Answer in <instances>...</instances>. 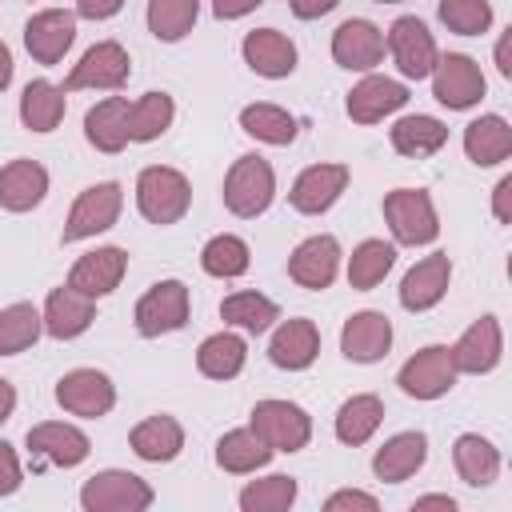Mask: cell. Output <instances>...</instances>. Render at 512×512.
Wrapping results in <instances>:
<instances>
[{
    "label": "cell",
    "mask_w": 512,
    "mask_h": 512,
    "mask_svg": "<svg viewBox=\"0 0 512 512\" xmlns=\"http://www.w3.org/2000/svg\"><path fill=\"white\" fill-rule=\"evenodd\" d=\"M136 204H140L144 220H152V224H176L188 212V204H192V188H188V180L176 168L156 164V168H144L140 172V180H136Z\"/></svg>",
    "instance_id": "6da1fadb"
},
{
    "label": "cell",
    "mask_w": 512,
    "mask_h": 512,
    "mask_svg": "<svg viewBox=\"0 0 512 512\" xmlns=\"http://www.w3.org/2000/svg\"><path fill=\"white\" fill-rule=\"evenodd\" d=\"M276 176L264 156H240L224 176V204L232 216H260L272 204Z\"/></svg>",
    "instance_id": "7a4b0ae2"
},
{
    "label": "cell",
    "mask_w": 512,
    "mask_h": 512,
    "mask_svg": "<svg viewBox=\"0 0 512 512\" xmlns=\"http://www.w3.org/2000/svg\"><path fill=\"white\" fill-rule=\"evenodd\" d=\"M384 216L392 224V236L400 244H432L440 224H436V208L428 200V192L420 188H396L384 196Z\"/></svg>",
    "instance_id": "3957f363"
},
{
    "label": "cell",
    "mask_w": 512,
    "mask_h": 512,
    "mask_svg": "<svg viewBox=\"0 0 512 512\" xmlns=\"http://www.w3.org/2000/svg\"><path fill=\"white\" fill-rule=\"evenodd\" d=\"M252 432L272 448V452H300L312 436V420L304 408L288 400H260L252 408Z\"/></svg>",
    "instance_id": "277c9868"
},
{
    "label": "cell",
    "mask_w": 512,
    "mask_h": 512,
    "mask_svg": "<svg viewBox=\"0 0 512 512\" xmlns=\"http://www.w3.org/2000/svg\"><path fill=\"white\" fill-rule=\"evenodd\" d=\"M120 204H124V192L116 180H104V184H92L76 196L72 212H68V224H64V244L72 240H84V236H96L104 228L116 224L120 216Z\"/></svg>",
    "instance_id": "5b68a950"
},
{
    "label": "cell",
    "mask_w": 512,
    "mask_h": 512,
    "mask_svg": "<svg viewBox=\"0 0 512 512\" xmlns=\"http://www.w3.org/2000/svg\"><path fill=\"white\" fill-rule=\"evenodd\" d=\"M88 512H140L152 504V488L132 472H100L80 488Z\"/></svg>",
    "instance_id": "8992f818"
},
{
    "label": "cell",
    "mask_w": 512,
    "mask_h": 512,
    "mask_svg": "<svg viewBox=\"0 0 512 512\" xmlns=\"http://www.w3.org/2000/svg\"><path fill=\"white\" fill-rule=\"evenodd\" d=\"M188 324V288L180 280H160L152 284L140 304H136V328L140 336H160V332H176Z\"/></svg>",
    "instance_id": "52a82bcc"
},
{
    "label": "cell",
    "mask_w": 512,
    "mask_h": 512,
    "mask_svg": "<svg viewBox=\"0 0 512 512\" xmlns=\"http://www.w3.org/2000/svg\"><path fill=\"white\" fill-rule=\"evenodd\" d=\"M408 396L416 400H436L444 396L452 384H456V364H452V352L444 344H428L420 348L404 368H400V380H396Z\"/></svg>",
    "instance_id": "ba28073f"
},
{
    "label": "cell",
    "mask_w": 512,
    "mask_h": 512,
    "mask_svg": "<svg viewBox=\"0 0 512 512\" xmlns=\"http://www.w3.org/2000/svg\"><path fill=\"white\" fill-rule=\"evenodd\" d=\"M132 64H128V52L116 44V40H104V44H92L80 64L68 72L64 88L76 92V88H120L128 80Z\"/></svg>",
    "instance_id": "9c48e42d"
},
{
    "label": "cell",
    "mask_w": 512,
    "mask_h": 512,
    "mask_svg": "<svg viewBox=\"0 0 512 512\" xmlns=\"http://www.w3.org/2000/svg\"><path fill=\"white\" fill-rule=\"evenodd\" d=\"M56 400H60V408H68V412L96 420V416H104V412L116 404V388H112V380H108L104 372H96V368H76V372L60 376Z\"/></svg>",
    "instance_id": "30bf717a"
},
{
    "label": "cell",
    "mask_w": 512,
    "mask_h": 512,
    "mask_svg": "<svg viewBox=\"0 0 512 512\" xmlns=\"http://www.w3.org/2000/svg\"><path fill=\"white\" fill-rule=\"evenodd\" d=\"M432 92L448 108H472L484 96V76H480L476 60H468L460 52H448L432 68Z\"/></svg>",
    "instance_id": "8fae6325"
},
{
    "label": "cell",
    "mask_w": 512,
    "mask_h": 512,
    "mask_svg": "<svg viewBox=\"0 0 512 512\" xmlns=\"http://www.w3.org/2000/svg\"><path fill=\"white\" fill-rule=\"evenodd\" d=\"M388 48L396 56V68L412 80L428 76L436 68V44H432V32L416 20V16H400L388 32Z\"/></svg>",
    "instance_id": "7c38bea8"
},
{
    "label": "cell",
    "mask_w": 512,
    "mask_h": 512,
    "mask_svg": "<svg viewBox=\"0 0 512 512\" xmlns=\"http://www.w3.org/2000/svg\"><path fill=\"white\" fill-rule=\"evenodd\" d=\"M344 184H348V168L344 164H312V168H304L296 176L288 200H292L296 212L320 216V212H328L336 204V196L344 192Z\"/></svg>",
    "instance_id": "4fadbf2b"
},
{
    "label": "cell",
    "mask_w": 512,
    "mask_h": 512,
    "mask_svg": "<svg viewBox=\"0 0 512 512\" xmlns=\"http://www.w3.org/2000/svg\"><path fill=\"white\" fill-rule=\"evenodd\" d=\"M72 36H76V16L72 12H60V8L36 12L28 20V28H24V44H28L32 60H40V64H56L68 52Z\"/></svg>",
    "instance_id": "5bb4252c"
},
{
    "label": "cell",
    "mask_w": 512,
    "mask_h": 512,
    "mask_svg": "<svg viewBox=\"0 0 512 512\" xmlns=\"http://www.w3.org/2000/svg\"><path fill=\"white\" fill-rule=\"evenodd\" d=\"M332 56H336V64L348 68V72H364V68L380 64V56H384V36H380V28L368 24V20H344V24L336 28V36H332Z\"/></svg>",
    "instance_id": "9a60e30c"
},
{
    "label": "cell",
    "mask_w": 512,
    "mask_h": 512,
    "mask_svg": "<svg viewBox=\"0 0 512 512\" xmlns=\"http://www.w3.org/2000/svg\"><path fill=\"white\" fill-rule=\"evenodd\" d=\"M336 264H340V244H336L332 236H308V240L292 252V260H288V276H292L300 288L320 292V288L332 284Z\"/></svg>",
    "instance_id": "2e32d148"
},
{
    "label": "cell",
    "mask_w": 512,
    "mask_h": 512,
    "mask_svg": "<svg viewBox=\"0 0 512 512\" xmlns=\"http://www.w3.org/2000/svg\"><path fill=\"white\" fill-rule=\"evenodd\" d=\"M448 276H452V264L444 252L436 256H424L416 268H408V276L400 280V304L408 312H424L432 304H440V296L448 292Z\"/></svg>",
    "instance_id": "e0dca14e"
},
{
    "label": "cell",
    "mask_w": 512,
    "mask_h": 512,
    "mask_svg": "<svg viewBox=\"0 0 512 512\" xmlns=\"http://www.w3.org/2000/svg\"><path fill=\"white\" fill-rule=\"evenodd\" d=\"M388 344H392V324H388L384 312H356V316L344 324V332H340V348H344V356L356 360V364L380 360V356L388 352Z\"/></svg>",
    "instance_id": "ac0fdd59"
},
{
    "label": "cell",
    "mask_w": 512,
    "mask_h": 512,
    "mask_svg": "<svg viewBox=\"0 0 512 512\" xmlns=\"http://www.w3.org/2000/svg\"><path fill=\"white\" fill-rule=\"evenodd\" d=\"M28 448H32V456H40V460H48V464L76 468V464L88 456V436H84L80 428H72V424L48 420V424L28 428Z\"/></svg>",
    "instance_id": "d6986e66"
},
{
    "label": "cell",
    "mask_w": 512,
    "mask_h": 512,
    "mask_svg": "<svg viewBox=\"0 0 512 512\" xmlns=\"http://www.w3.org/2000/svg\"><path fill=\"white\" fill-rule=\"evenodd\" d=\"M244 60H248L252 72H260L268 80H280L296 68V44L276 28H256V32L244 36Z\"/></svg>",
    "instance_id": "ffe728a7"
},
{
    "label": "cell",
    "mask_w": 512,
    "mask_h": 512,
    "mask_svg": "<svg viewBox=\"0 0 512 512\" xmlns=\"http://www.w3.org/2000/svg\"><path fill=\"white\" fill-rule=\"evenodd\" d=\"M404 100H408V88H404L400 80L368 76V80H360V84L348 92V116H352L356 124H376V120H384L388 112H396Z\"/></svg>",
    "instance_id": "44dd1931"
},
{
    "label": "cell",
    "mask_w": 512,
    "mask_h": 512,
    "mask_svg": "<svg viewBox=\"0 0 512 512\" xmlns=\"http://www.w3.org/2000/svg\"><path fill=\"white\" fill-rule=\"evenodd\" d=\"M452 352V364H456V372H492L496 368V360H500V324H496V316H480L460 340H456V348H448Z\"/></svg>",
    "instance_id": "7402d4cb"
},
{
    "label": "cell",
    "mask_w": 512,
    "mask_h": 512,
    "mask_svg": "<svg viewBox=\"0 0 512 512\" xmlns=\"http://www.w3.org/2000/svg\"><path fill=\"white\" fill-rule=\"evenodd\" d=\"M44 192H48V172L36 160H12L0 168V208L28 212L44 200Z\"/></svg>",
    "instance_id": "603a6c76"
},
{
    "label": "cell",
    "mask_w": 512,
    "mask_h": 512,
    "mask_svg": "<svg viewBox=\"0 0 512 512\" xmlns=\"http://www.w3.org/2000/svg\"><path fill=\"white\" fill-rule=\"evenodd\" d=\"M124 268H128V256L120 248H96V252H88V256L76 260L68 284L76 292H84V296H108L120 284Z\"/></svg>",
    "instance_id": "cb8c5ba5"
},
{
    "label": "cell",
    "mask_w": 512,
    "mask_h": 512,
    "mask_svg": "<svg viewBox=\"0 0 512 512\" xmlns=\"http://www.w3.org/2000/svg\"><path fill=\"white\" fill-rule=\"evenodd\" d=\"M92 316H96L92 296H84V292H76L68 284V288H56L48 296V304H44V332L56 336V340H72V336H80L92 324Z\"/></svg>",
    "instance_id": "d4e9b609"
},
{
    "label": "cell",
    "mask_w": 512,
    "mask_h": 512,
    "mask_svg": "<svg viewBox=\"0 0 512 512\" xmlns=\"http://www.w3.org/2000/svg\"><path fill=\"white\" fill-rule=\"evenodd\" d=\"M316 352H320V332H316L312 320H284V324L276 328L272 344H268L272 364H276V368H288V372L308 368V364L316 360Z\"/></svg>",
    "instance_id": "484cf974"
},
{
    "label": "cell",
    "mask_w": 512,
    "mask_h": 512,
    "mask_svg": "<svg viewBox=\"0 0 512 512\" xmlns=\"http://www.w3.org/2000/svg\"><path fill=\"white\" fill-rule=\"evenodd\" d=\"M128 108L132 104L124 96H108L96 108H88V116H84L88 144L100 148V152H120L128 144Z\"/></svg>",
    "instance_id": "4316f807"
},
{
    "label": "cell",
    "mask_w": 512,
    "mask_h": 512,
    "mask_svg": "<svg viewBox=\"0 0 512 512\" xmlns=\"http://www.w3.org/2000/svg\"><path fill=\"white\" fill-rule=\"evenodd\" d=\"M424 456H428L424 432H400V436H392V440L372 456V472H376L380 480H388V484H400V480H408V476L424 464Z\"/></svg>",
    "instance_id": "83f0119b"
},
{
    "label": "cell",
    "mask_w": 512,
    "mask_h": 512,
    "mask_svg": "<svg viewBox=\"0 0 512 512\" xmlns=\"http://www.w3.org/2000/svg\"><path fill=\"white\" fill-rule=\"evenodd\" d=\"M464 152L472 164L488 168V164H500L508 160L512 152V128L500 120V116H480L464 128Z\"/></svg>",
    "instance_id": "f1b7e54d"
},
{
    "label": "cell",
    "mask_w": 512,
    "mask_h": 512,
    "mask_svg": "<svg viewBox=\"0 0 512 512\" xmlns=\"http://www.w3.org/2000/svg\"><path fill=\"white\" fill-rule=\"evenodd\" d=\"M132 452L140 456V460H152V464H160V460H172L180 448H184V428L172 420V416H148V420H140L136 428H132Z\"/></svg>",
    "instance_id": "f546056e"
},
{
    "label": "cell",
    "mask_w": 512,
    "mask_h": 512,
    "mask_svg": "<svg viewBox=\"0 0 512 512\" xmlns=\"http://www.w3.org/2000/svg\"><path fill=\"white\" fill-rule=\"evenodd\" d=\"M452 460H456L460 480H464V484H472V488L492 484V480H496V472H500V452H496L484 436H476V432H468V436H460V440H456Z\"/></svg>",
    "instance_id": "4dcf8cb0"
},
{
    "label": "cell",
    "mask_w": 512,
    "mask_h": 512,
    "mask_svg": "<svg viewBox=\"0 0 512 512\" xmlns=\"http://www.w3.org/2000/svg\"><path fill=\"white\" fill-rule=\"evenodd\" d=\"M20 120L32 132H52L64 120V88H56L48 80H32L20 96Z\"/></svg>",
    "instance_id": "1f68e13d"
},
{
    "label": "cell",
    "mask_w": 512,
    "mask_h": 512,
    "mask_svg": "<svg viewBox=\"0 0 512 512\" xmlns=\"http://www.w3.org/2000/svg\"><path fill=\"white\" fill-rule=\"evenodd\" d=\"M448 128L436 116H404L392 124V148L400 156H432L436 148H444Z\"/></svg>",
    "instance_id": "d6a6232c"
},
{
    "label": "cell",
    "mask_w": 512,
    "mask_h": 512,
    "mask_svg": "<svg viewBox=\"0 0 512 512\" xmlns=\"http://www.w3.org/2000/svg\"><path fill=\"white\" fill-rule=\"evenodd\" d=\"M268 456H272V448L252 428H236V432L220 436V444H216V464L224 472H256L268 464Z\"/></svg>",
    "instance_id": "836d02e7"
},
{
    "label": "cell",
    "mask_w": 512,
    "mask_h": 512,
    "mask_svg": "<svg viewBox=\"0 0 512 512\" xmlns=\"http://www.w3.org/2000/svg\"><path fill=\"white\" fill-rule=\"evenodd\" d=\"M244 340L236 336V332H216V336H208L204 344H200V352H196V364H200V372L204 376H212V380H232L240 368H244Z\"/></svg>",
    "instance_id": "e575fe53"
},
{
    "label": "cell",
    "mask_w": 512,
    "mask_h": 512,
    "mask_svg": "<svg viewBox=\"0 0 512 512\" xmlns=\"http://www.w3.org/2000/svg\"><path fill=\"white\" fill-rule=\"evenodd\" d=\"M380 420H384V404H380V396H352V400H344V408H340V416H336V436L344 440V444H364L376 428H380Z\"/></svg>",
    "instance_id": "d590c367"
},
{
    "label": "cell",
    "mask_w": 512,
    "mask_h": 512,
    "mask_svg": "<svg viewBox=\"0 0 512 512\" xmlns=\"http://www.w3.org/2000/svg\"><path fill=\"white\" fill-rule=\"evenodd\" d=\"M240 128L264 144H292L296 140V120L276 104H248L240 112Z\"/></svg>",
    "instance_id": "8d00e7d4"
},
{
    "label": "cell",
    "mask_w": 512,
    "mask_h": 512,
    "mask_svg": "<svg viewBox=\"0 0 512 512\" xmlns=\"http://www.w3.org/2000/svg\"><path fill=\"white\" fill-rule=\"evenodd\" d=\"M200 0H148V28L156 40H180L192 32Z\"/></svg>",
    "instance_id": "74e56055"
},
{
    "label": "cell",
    "mask_w": 512,
    "mask_h": 512,
    "mask_svg": "<svg viewBox=\"0 0 512 512\" xmlns=\"http://www.w3.org/2000/svg\"><path fill=\"white\" fill-rule=\"evenodd\" d=\"M172 96L168 92H148L128 108V140H156L172 124Z\"/></svg>",
    "instance_id": "f35d334b"
},
{
    "label": "cell",
    "mask_w": 512,
    "mask_h": 512,
    "mask_svg": "<svg viewBox=\"0 0 512 512\" xmlns=\"http://www.w3.org/2000/svg\"><path fill=\"white\" fill-rule=\"evenodd\" d=\"M392 260H396L392 244H384V240H364V244L352 252V260H348V284L360 288V292L376 288V284L388 276Z\"/></svg>",
    "instance_id": "ab89813d"
},
{
    "label": "cell",
    "mask_w": 512,
    "mask_h": 512,
    "mask_svg": "<svg viewBox=\"0 0 512 512\" xmlns=\"http://www.w3.org/2000/svg\"><path fill=\"white\" fill-rule=\"evenodd\" d=\"M44 328V316L32 308V304H12L0 312V356H16L24 352L28 344H36Z\"/></svg>",
    "instance_id": "60d3db41"
},
{
    "label": "cell",
    "mask_w": 512,
    "mask_h": 512,
    "mask_svg": "<svg viewBox=\"0 0 512 512\" xmlns=\"http://www.w3.org/2000/svg\"><path fill=\"white\" fill-rule=\"evenodd\" d=\"M200 264H204L208 276L232 280V276L248 272V244L240 236H212L200 252Z\"/></svg>",
    "instance_id": "b9f144b4"
},
{
    "label": "cell",
    "mask_w": 512,
    "mask_h": 512,
    "mask_svg": "<svg viewBox=\"0 0 512 512\" xmlns=\"http://www.w3.org/2000/svg\"><path fill=\"white\" fill-rule=\"evenodd\" d=\"M220 316H224L228 324H236V328L264 332L280 312H276V304H272L268 296H260V292H236V296H228V300L220 304Z\"/></svg>",
    "instance_id": "7bdbcfd3"
},
{
    "label": "cell",
    "mask_w": 512,
    "mask_h": 512,
    "mask_svg": "<svg viewBox=\"0 0 512 512\" xmlns=\"http://www.w3.org/2000/svg\"><path fill=\"white\" fill-rule=\"evenodd\" d=\"M292 500H296V480L292 476H268V480H256L240 492L244 512H284Z\"/></svg>",
    "instance_id": "ee69618b"
},
{
    "label": "cell",
    "mask_w": 512,
    "mask_h": 512,
    "mask_svg": "<svg viewBox=\"0 0 512 512\" xmlns=\"http://www.w3.org/2000/svg\"><path fill=\"white\" fill-rule=\"evenodd\" d=\"M440 20L460 36H480L492 24L488 0H440Z\"/></svg>",
    "instance_id": "f6af8a7d"
},
{
    "label": "cell",
    "mask_w": 512,
    "mask_h": 512,
    "mask_svg": "<svg viewBox=\"0 0 512 512\" xmlns=\"http://www.w3.org/2000/svg\"><path fill=\"white\" fill-rule=\"evenodd\" d=\"M16 488H20V464H16L12 444L0 440V496H8V492H16Z\"/></svg>",
    "instance_id": "bcb514c9"
},
{
    "label": "cell",
    "mask_w": 512,
    "mask_h": 512,
    "mask_svg": "<svg viewBox=\"0 0 512 512\" xmlns=\"http://www.w3.org/2000/svg\"><path fill=\"white\" fill-rule=\"evenodd\" d=\"M328 512H344V508H360V512H376V500L368 496V492H336V496H328V504H324Z\"/></svg>",
    "instance_id": "7dc6e473"
},
{
    "label": "cell",
    "mask_w": 512,
    "mask_h": 512,
    "mask_svg": "<svg viewBox=\"0 0 512 512\" xmlns=\"http://www.w3.org/2000/svg\"><path fill=\"white\" fill-rule=\"evenodd\" d=\"M120 4L124 0H76V12L88 16V20H108V16L120 12Z\"/></svg>",
    "instance_id": "c3c4849f"
},
{
    "label": "cell",
    "mask_w": 512,
    "mask_h": 512,
    "mask_svg": "<svg viewBox=\"0 0 512 512\" xmlns=\"http://www.w3.org/2000/svg\"><path fill=\"white\" fill-rule=\"evenodd\" d=\"M492 212H496V220H500V224H508V220H512V176H504V180L496 184Z\"/></svg>",
    "instance_id": "681fc988"
},
{
    "label": "cell",
    "mask_w": 512,
    "mask_h": 512,
    "mask_svg": "<svg viewBox=\"0 0 512 512\" xmlns=\"http://www.w3.org/2000/svg\"><path fill=\"white\" fill-rule=\"evenodd\" d=\"M288 4H292V12H296L300 20H316V16L332 12L340 0H288Z\"/></svg>",
    "instance_id": "f907efd6"
},
{
    "label": "cell",
    "mask_w": 512,
    "mask_h": 512,
    "mask_svg": "<svg viewBox=\"0 0 512 512\" xmlns=\"http://www.w3.org/2000/svg\"><path fill=\"white\" fill-rule=\"evenodd\" d=\"M256 4H264V0H212V12H216L220 20H236V16L252 12Z\"/></svg>",
    "instance_id": "816d5d0a"
},
{
    "label": "cell",
    "mask_w": 512,
    "mask_h": 512,
    "mask_svg": "<svg viewBox=\"0 0 512 512\" xmlns=\"http://www.w3.org/2000/svg\"><path fill=\"white\" fill-rule=\"evenodd\" d=\"M12 408H16V388H12V384L0 376V424L12 416Z\"/></svg>",
    "instance_id": "f5cc1de1"
},
{
    "label": "cell",
    "mask_w": 512,
    "mask_h": 512,
    "mask_svg": "<svg viewBox=\"0 0 512 512\" xmlns=\"http://www.w3.org/2000/svg\"><path fill=\"white\" fill-rule=\"evenodd\" d=\"M420 508H444V512H452L456 500H452V496H420V500H416V512H420Z\"/></svg>",
    "instance_id": "db71d44e"
},
{
    "label": "cell",
    "mask_w": 512,
    "mask_h": 512,
    "mask_svg": "<svg viewBox=\"0 0 512 512\" xmlns=\"http://www.w3.org/2000/svg\"><path fill=\"white\" fill-rule=\"evenodd\" d=\"M8 80H12V52L0 44V88H8Z\"/></svg>",
    "instance_id": "11a10c76"
},
{
    "label": "cell",
    "mask_w": 512,
    "mask_h": 512,
    "mask_svg": "<svg viewBox=\"0 0 512 512\" xmlns=\"http://www.w3.org/2000/svg\"><path fill=\"white\" fill-rule=\"evenodd\" d=\"M496 64H500V72H504V76L512 72V64H508V36L496 44Z\"/></svg>",
    "instance_id": "9f6ffc18"
},
{
    "label": "cell",
    "mask_w": 512,
    "mask_h": 512,
    "mask_svg": "<svg viewBox=\"0 0 512 512\" xmlns=\"http://www.w3.org/2000/svg\"><path fill=\"white\" fill-rule=\"evenodd\" d=\"M380 4H396V0H380Z\"/></svg>",
    "instance_id": "6f0895ef"
}]
</instances>
